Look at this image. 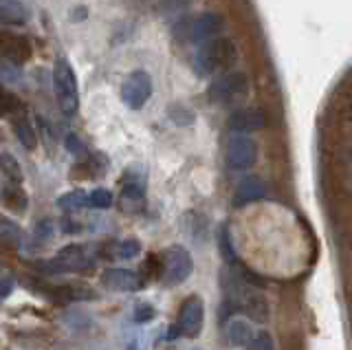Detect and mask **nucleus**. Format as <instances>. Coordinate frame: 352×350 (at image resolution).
I'll list each match as a JSON object with an SVG mask.
<instances>
[{
    "label": "nucleus",
    "instance_id": "23",
    "mask_svg": "<svg viewBox=\"0 0 352 350\" xmlns=\"http://www.w3.org/2000/svg\"><path fill=\"white\" fill-rule=\"evenodd\" d=\"M20 106H22L20 97L0 86V113H16L20 111Z\"/></svg>",
    "mask_w": 352,
    "mask_h": 350
},
{
    "label": "nucleus",
    "instance_id": "25",
    "mask_svg": "<svg viewBox=\"0 0 352 350\" xmlns=\"http://www.w3.org/2000/svg\"><path fill=\"white\" fill-rule=\"evenodd\" d=\"M170 119H172L174 124H179V126H190L194 122V113L187 111L185 106H172Z\"/></svg>",
    "mask_w": 352,
    "mask_h": 350
},
{
    "label": "nucleus",
    "instance_id": "10",
    "mask_svg": "<svg viewBox=\"0 0 352 350\" xmlns=\"http://www.w3.org/2000/svg\"><path fill=\"white\" fill-rule=\"evenodd\" d=\"M31 42L25 36L0 31V56L5 60H9L11 64H25L31 60Z\"/></svg>",
    "mask_w": 352,
    "mask_h": 350
},
{
    "label": "nucleus",
    "instance_id": "11",
    "mask_svg": "<svg viewBox=\"0 0 352 350\" xmlns=\"http://www.w3.org/2000/svg\"><path fill=\"white\" fill-rule=\"evenodd\" d=\"M264 126H267V115L260 108H240V111L229 117V128L236 130L238 135L256 133V130H262Z\"/></svg>",
    "mask_w": 352,
    "mask_h": 350
},
{
    "label": "nucleus",
    "instance_id": "26",
    "mask_svg": "<svg viewBox=\"0 0 352 350\" xmlns=\"http://www.w3.org/2000/svg\"><path fill=\"white\" fill-rule=\"evenodd\" d=\"M5 201H7V205L11 207V210H16V212L25 210V207H27V196H25V192H20V190H16V188L7 190Z\"/></svg>",
    "mask_w": 352,
    "mask_h": 350
},
{
    "label": "nucleus",
    "instance_id": "2",
    "mask_svg": "<svg viewBox=\"0 0 352 350\" xmlns=\"http://www.w3.org/2000/svg\"><path fill=\"white\" fill-rule=\"evenodd\" d=\"M53 89H55V97H58L60 111L66 117H73L77 113V108H80V89H77V78L69 60L55 62Z\"/></svg>",
    "mask_w": 352,
    "mask_h": 350
},
{
    "label": "nucleus",
    "instance_id": "30",
    "mask_svg": "<svg viewBox=\"0 0 352 350\" xmlns=\"http://www.w3.org/2000/svg\"><path fill=\"white\" fill-rule=\"evenodd\" d=\"M190 5V0H165V9H170V12H183V9Z\"/></svg>",
    "mask_w": 352,
    "mask_h": 350
},
{
    "label": "nucleus",
    "instance_id": "29",
    "mask_svg": "<svg viewBox=\"0 0 352 350\" xmlns=\"http://www.w3.org/2000/svg\"><path fill=\"white\" fill-rule=\"evenodd\" d=\"M66 150H69L71 155H75V157L86 155V146L82 144V139L77 135H66Z\"/></svg>",
    "mask_w": 352,
    "mask_h": 350
},
{
    "label": "nucleus",
    "instance_id": "32",
    "mask_svg": "<svg viewBox=\"0 0 352 350\" xmlns=\"http://www.w3.org/2000/svg\"><path fill=\"white\" fill-rule=\"evenodd\" d=\"M128 350H137V348H135V346H130V348H128Z\"/></svg>",
    "mask_w": 352,
    "mask_h": 350
},
{
    "label": "nucleus",
    "instance_id": "14",
    "mask_svg": "<svg viewBox=\"0 0 352 350\" xmlns=\"http://www.w3.org/2000/svg\"><path fill=\"white\" fill-rule=\"evenodd\" d=\"M223 335L229 346L238 348V346H247L251 342L253 331H251L249 322H245V320H227Z\"/></svg>",
    "mask_w": 352,
    "mask_h": 350
},
{
    "label": "nucleus",
    "instance_id": "12",
    "mask_svg": "<svg viewBox=\"0 0 352 350\" xmlns=\"http://www.w3.org/2000/svg\"><path fill=\"white\" fill-rule=\"evenodd\" d=\"M264 196H267V185L260 177L256 174H251V177H245L236 188V196H234V203L238 207L242 205H249V203H256V201H262Z\"/></svg>",
    "mask_w": 352,
    "mask_h": 350
},
{
    "label": "nucleus",
    "instance_id": "4",
    "mask_svg": "<svg viewBox=\"0 0 352 350\" xmlns=\"http://www.w3.org/2000/svg\"><path fill=\"white\" fill-rule=\"evenodd\" d=\"M249 91V78L242 71H231L223 78H218L212 86H209V100L216 104H229L236 102L238 97L247 95Z\"/></svg>",
    "mask_w": 352,
    "mask_h": 350
},
{
    "label": "nucleus",
    "instance_id": "9",
    "mask_svg": "<svg viewBox=\"0 0 352 350\" xmlns=\"http://www.w3.org/2000/svg\"><path fill=\"white\" fill-rule=\"evenodd\" d=\"M102 284L108 291L132 293L146 287V280H143L137 271H130V269H106L102 273Z\"/></svg>",
    "mask_w": 352,
    "mask_h": 350
},
{
    "label": "nucleus",
    "instance_id": "5",
    "mask_svg": "<svg viewBox=\"0 0 352 350\" xmlns=\"http://www.w3.org/2000/svg\"><path fill=\"white\" fill-rule=\"evenodd\" d=\"M152 97V78L146 71H132L121 84V100L132 111L143 108Z\"/></svg>",
    "mask_w": 352,
    "mask_h": 350
},
{
    "label": "nucleus",
    "instance_id": "7",
    "mask_svg": "<svg viewBox=\"0 0 352 350\" xmlns=\"http://www.w3.org/2000/svg\"><path fill=\"white\" fill-rule=\"evenodd\" d=\"M258 161V144L249 135H234L227 144V163L231 170H249Z\"/></svg>",
    "mask_w": 352,
    "mask_h": 350
},
{
    "label": "nucleus",
    "instance_id": "1",
    "mask_svg": "<svg viewBox=\"0 0 352 350\" xmlns=\"http://www.w3.org/2000/svg\"><path fill=\"white\" fill-rule=\"evenodd\" d=\"M234 60H236V45L231 42V38L218 36L214 40L203 42V47L196 51L194 69L201 78H207V75H214L216 71L231 67Z\"/></svg>",
    "mask_w": 352,
    "mask_h": 350
},
{
    "label": "nucleus",
    "instance_id": "22",
    "mask_svg": "<svg viewBox=\"0 0 352 350\" xmlns=\"http://www.w3.org/2000/svg\"><path fill=\"white\" fill-rule=\"evenodd\" d=\"M115 256L117 260H132V258H137L139 256V251H141V245H139V240H124V243H119L115 247Z\"/></svg>",
    "mask_w": 352,
    "mask_h": 350
},
{
    "label": "nucleus",
    "instance_id": "31",
    "mask_svg": "<svg viewBox=\"0 0 352 350\" xmlns=\"http://www.w3.org/2000/svg\"><path fill=\"white\" fill-rule=\"evenodd\" d=\"M11 291H14V278L7 276L5 280H0V298H7Z\"/></svg>",
    "mask_w": 352,
    "mask_h": 350
},
{
    "label": "nucleus",
    "instance_id": "8",
    "mask_svg": "<svg viewBox=\"0 0 352 350\" xmlns=\"http://www.w3.org/2000/svg\"><path fill=\"white\" fill-rule=\"evenodd\" d=\"M223 29H225V18L220 14L207 12L201 14L196 20H190V25H187V38L192 42H207L218 38Z\"/></svg>",
    "mask_w": 352,
    "mask_h": 350
},
{
    "label": "nucleus",
    "instance_id": "24",
    "mask_svg": "<svg viewBox=\"0 0 352 350\" xmlns=\"http://www.w3.org/2000/svg\"><path fill=\"white\" fill-rule=\"evenodd\" d=\"M0 236L7 240H18L22 238V229L14 221H9L7 216H0Z\"/></svg>",
    "mask_w": 352,
    "mask_h": 350
},
{
    "label": "nucleus",
    "instance_id": "19",
    "mask_svg": "<svg viewBox=\"0 0 352 350\" xmlns=\"http://www.w3.org/2000/svg\"><path fill=\"white\" fill-rule=\"evenodd\" d=\"M0 168H3V172L7 174V179L11 183L20 185L22 183V170H20V163L11 157V155H3L0 157Z\"/></svg>",
    "mask_w": 352,
    "mask_h": 350
},
{
    "label": "nucleus",
    "instance_id": "17",
    "mask_svg": "<svg viewBox=\"0 0 352 350\" xmlns=\"http://www.w3.org/2000/svg\"><path fill=\"white\" fill-rule=\"evenodd\" d=\"M113 203H115V196L106 188H97L91 194H86V205L95 207V210H108V207H113Z\"/></svg>",
    "mask_w": 352,
    "mask_h": 350
},
{
    "label": "nucleus",
    "instance_id": "13",
    "mask_svg": "<svg viewBox=\"0 0 352 350\" xmlns=\"http://www.w3.org/2000/svg\"><path fill=\"white\" fill-rule=\"evenodd\" d=\"M49 298L60 302V304H69V302H77V300H88V298H97V293L93 289H88L86 284L75 282V284H62V287H55Z\"/></svg>",
    "mask_w": 352,
    "mask_h": 350
},
{
    "label": "nucleus",
    "instance_id": "28",
    "mask_svg": "<svg viewBox=\"0 0 352 350\" xmlns=\"http://www.w3.org/2000/svg\"><path fill=\"white\" fill-rule=\"evenodd\" d=\"M247 350H275V344L269 333H260L256 337H251V342L247 344Z\"/></svg>",
    "mask_w": 352,
    "mask_h": 350
},
{
    "label": "nucleus",
    "instance_id": "3",
    "mask_svg": "<svg viewBox=\"0 0 352 350\" xmlns=\"http://www.w3.org/2000/svg\"><path fill=\"white\" fill-rule=\"evenodd\" d=\"M194 271V260L190 256V251L185 247H168V251L163 254V273L161 278L168 287H174V284H181L187 278L192 276Z\"/></svg>",
    "mask_w": 352,
    "mask_h": 350
},
{
    "label": "nucleus",
    "instance_id": "6",
    "mask_svg": "<svg viewBox=\"0 0 352 350\" xmlns=\"http://www.w3.org/2000/svg\"><path fill=\"white\" fill-rule=\"evenodd\" d=\"M203 324H205V304L198 295H190V298L183 302L181 313H179V322H176L179 335H183L187 339H194L201 335Z\"/></svg>",
    "mask_w": 352,
    "mask_h": 350
},
{
    "label": "nucleus",
    "instance_id": "15",
    "mask_svg": "<svg viewBox=\"0 0 352 350\" xmlns=\"http://www.w3.org/2000/svg\"><path fill=\"white\" fill-rule=\"evenodd\" d=\"M143 201H146L143 185L139 181H128L124 190H121V207H124V212L137 214L143 207Z\"/></svg>",
    "mask_w": 352,
    "mask_h": 350
},
{
    "label": "nucleus",
    "instance_id": "16",
    "mask_svg": "<svg viewBox=\"0 0 352 350\" xmlns=\"http://www.w3.org/2000/svg\"><path fill=\"white\" fill-rule=\"evenodd\" d=\"M27 7L20 0H0V25H25Z\"/></svg>",
    "mask_w": 352,
    "mask_h": 350
},
{
    "label": "nucleus",
    "instance_id": "18",
    "mask_svg": "<svg viewBox=\"0 0 352 350\" xmlns=\"http://www.w3.org/2000/svg\"><path fill=\"white\" fill-rule=\"evenodd\" d=\"M14 133H16L20 144L25 146L27 150L36 148V133H33V128L29 126V122H25V119H18V122H14Z\"/></svg>",
    "mask_w": 352,
    "mask_h": 350
},
{
    "label": "nucleus",
    "instance_id": "27",
    "mask_svg": "<svg viewBox=\"0 0 352 350\" xmlns=\"http://www.w3.org/2000/svg\"><path fill=\"white\" fill-rule=\"evenodd\" d=\"M154 317H157V311H154V306L152 304H148V302H139L137 306H135V320L139 322V324H148V322H152Z\"/></svg>",
    "mask_w": 352,
    "mask_h": 350
},
{
    "label": "nucleus",
    "instance_id": "20",
    "mask_svg": "<svg viewBox=\"0 0 352 350\" xmlns=\"http://www.w3.org/2000/svg\"><path fill=\"white\" fill-rule=\"evenodd\" d=\"M218 245H220V254H223V260L227 262V265H234V262L238 260V256H236V249H234V243H231V234H229L227 227L223 229V232H220Z\"/></svg>",
    "mask_w": 352,
    "mask_h": 350
},
{
    "label": "nucleus",
    "instance_id": "21",
    "mask_svg": "<svg viewBox=\"0 0 352 350\" xmlns=\"http://www.w3.org/2000/svg\"><path fill=\"white\" fill-rule=\"evenodd\" d=\"M58 205L62 210H80V207L86 205V192L84 190H73L69 194H64L58 201Z\"/></svg>",
    "mask_w": 352,
    "mask_h": 350
}]
</instances>
